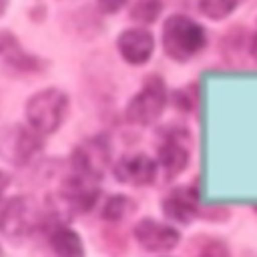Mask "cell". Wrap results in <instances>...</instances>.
Returning a JSON list of instances; mask_svg holds the SVG:
<instances>
[{
    "label": "cell",
    "mask_w": 257,
    "mask_h": 257,
    "mask_svg": "<svg viewBox=\"0 0 257 257\" xmlns=\"http://www.w3.org/2000/svg\"><path fill=\"white\" fill-rule=\"evenodd\" d=\"M205 30L195 20L175 14L163 24V48L175 60H189L205 46Z\"/></svg>",
    "instance_id": "1"
},
{
    "label": "cell",
    "mask_w": 257,
    "mask_h": 257,
    "mask_svg": "<svg viewBox=\"0 0 257 257\" xmlns=\"http://www.w3.org/2000/svg\"><path fill=\"white\" fill-rule=\"evenodd\" d=\"M68 96L56 88H46L36 92L26 102V118L30 126L38 133H54L66 112Z\"/></svg>",
    "instance_id": "2"
},
{
    "label": "cell",
    "mask_w": 257,
    "mask_h": 257,
    "mask_svg": "<svg viewBox=\"0 0 257 257\" xmlns=\"http://www.w3.org/2000/svg\"><path fill=\"white\" fill-rule=\"evenodd\" d=\"M167 104V90L159 76H149L143 88L126 106V118L135 124L155 122Z\"/></svg>",
    "instance_id": "3"
},
{
    "label": "cell",
    "mask_w": 257,
    "mask_h": 257,
    "mask_svg": "<svg viewBox=\"0 0 257 257\" xmlns=\"http://www.w3.org/2000/svg\"><path fill=\"white\" fill-rule=\"evenodd\" d=\"M42 147V141L38 139L36 133L16 124L8 126L0 135V155L14 165H24L28 163Z\"/></svg>",
    "instance_id": "4"
},
{
    "label": "cell",
    "mask_w": 257,
    "mask_h": 257,
    "mask_svg": "<svg viewBox=\"0 0 257 257\" xmlns=\"http://www.w3.org/2000/svg\"><path fill=\"white\" fill-rule=\"evenodd\" d=\"M110 161V147L104 137H92L78 145L72 153V167L76 173L100 179Z\"/></svg>",
    "instance_id": "5"
},
{
    "label": "cell",
    "mask_w": 257,
    "mask_h": 257,
    "mask_svg": "<svg viewBox=\"0 0 257 257\" xmlns=\"http://www.w3.org/2000/svg\"><path fill=\"white\" fill-rule=\"evenodd\" d=\"M0 231L10 241H20L32 231V203L28 197H14L2 207Z\"/></svg>",
    "instance_id": "6"
},
{
    "label": "cell",
    "mask_w": 257,
    "mask_h": 257,
    "mask_svg": "<svg viewBox=\"0 0 257 257\" xmlns=\"http://www.w3.org/2000/svg\"><path fill=\"white\" fill-rule=\"evenodd\" d=\"M189 145H191V137L183 128H175L165 135V139L159 147V161L165 169L167 179H173L187 167L189 153H191Z\"/></svg>",
    "instance_id": "7"
},
{
    "label": "cell",
    "mask_w": 257,
    "mask_h": 257,
    "mask_svg": "<svg viewBox=\"0 0 257 257\" xmlns=\"http://www.w3.org/2000/svg\"><path fill=\"white\" fill-rule=\"evenodd\" d=\"M135 237L147 251H155V253L175 249L181 239L177 229H173L171 225H163L155 219L139 221L135 227Z\"/></svg>",
    "instance_id": "8"
},
{
    "label": "cell",
    "mask_w": 257,
    "mask_h": 257,
    "mask_svg": "<svg viewBox=\"0 0 257 257\" xmlns=\"http://www.w3.org/2000/svg\"><path fill=\"white\" fill-rule=\"evenodd\" d=\"M94 177H86L80 173L70 175L62 183V199L74 211H90L98 199V187Z\"/></svg>",
    "instance_id": "9"
},
{
    "label": "cell",
    "mask_w": 257,
    "mask_h": 257,
    "mask_svg": "<svg viewBox=\"0 0 257 257\" xmlns=\"http://www.w3.org/2000/svg\"><path fill=\"white\" fill-rule=\"evenodd\" d=\"M157 175V165L153 159L147 155H133V157H122L114 165V177L120 183L128 185H151Z\"/></svg>",
    "instance_id": "10"
},
{
    "label": "cell",
    "mask_w": 257,
    "mask_h": 257,
    "mask_svg": "<svg viewBox=\"0 0 257 257\" xmlns=\"http://www.w3.org/2000/svg\"><path fill=\"white\" fill-rule=\"evenodd\" d=\"M116 46H118L120 56L128 64H143L151 58L153 48H155V40H153L151 32H147L143 28H131L118 36Z\"/></svg>",
    "instance_id": "11"
},
{
    "label": "cell",
    "mask_w": 257,
    "mask_h": 257,
    "mask_svg": "<svg viewBox=\"0 0 257 257\" xmlns=\"http://www.w3.org/2000/svg\"><path fill=\"white\" fill-rule=\"evenodd\" d=\"M163 209H165V215L169 219L179 221V223H189L199 213L195 189L193 187H181V189L171 191V195H167L163 201Z\"/></svg>",
    "instance_id": "12"
},
{
    "label": "cell",
    "mask_w": 257,
    "mask_h": 257,
    "mask_svg": "<svg viewBox=\"0 0 257 257\" xmlns=\"http://www.w3.org/2000/svg\"><path fill=\"white\" fill-rule=\"evenodd\" d=\"M0 56H4V60L16 70H38V68H42L40 60L36 56H30L28 52H24L20 48L18 40L10 32H0Z\"/></svg>",
    "instance_id": "13"
},
{
    "label": "cell",
    "mask_w": 257,
    "mask_h": 257,
    "mask_svg": "<svg viewBox=\"0 0 257 257\" xmlns=\"http://www.w3.org/2000/svg\"><path fill=\"white\" fill-rule=\"evenodd\" d=\"M50 245L56 257H84L80 237L66 227H58L50 235Z\"/></svg>",
    "instance_id": "14"
},
{
    "label": "cell",
    "mask_w": 257,
    "mask_h": 257,
    "mask_svg": "<svg viewBox=\"0 0 257 257\" xmlns=\"http://www.w3.org/2000/svg\"><path fill=\"white\" fill-rule=\"evenodd\" d=\"M161 10H163L161 0H135V4L131 8V18H135L137 22H143V24H151L157 20Z\"/></svg>",
    "instance_id": "15"
},
{
    "label": "cell",
    "mask_w": 257,
    "mask_h": 257,
    "mask_svg": "<svg viewBox=\"0 0 257 257\" xmlns=\"http://www.w3.org/2000/svg\"><path fill=\"white\" fill-rule=\"evenodd\" d=\"M237 2L239 0H199V10L211 20H221L235 10Z\"/></svg>",
    "instance_id": "16"
},
{
    "label": "cell",
    "mask_w": 257,
    "mask_h": 257,
    "mask_svg": "<svg viewBox=\"0 0 257 257\" xmlns=\"http://www.w3.org/2000/svg\"><path fill=\"white\" fill-rule=\"evenodd\" d=\"M128 207H131V201L126 199V197H122V195H114V197H110L108 201H106V205H104V209H102V217L106 219V221H118V219H122L124 215H126V211H128Z\"/></svg>",
    "instance_id": "17"
},
{
    "label": "cell",
    "mask_w": 257,
    "mask_h": 257,
    "mask_svg": "<svg viewBox=\"0 0 257 257\" xmlns=\"http://www.w3.org/2000/svg\"><path fill=\"white\" fill-rule=\"evenodd\" d=\"M199 257H231V255L223 241H209L199 251Z\"/></svg>",
    "instance_id": "18"
},
{
    "label": "cell",
    "mask_w": 257,
    "mask_h": 257,
    "mask_svg": "<svg viewBox=\"0 0 257 257\" xmlns=\"http://www.w3.org/2000/svg\"><path fill=\"white\" fill-rule=\"evenodd\" d=\"M126 0H98V6H100V10L102 12H116L122 4H124Z\"/></svg>",
    "instance_id": "19"
},
{
    "label": "cell",
    "mask_w": 257,
    "mask_h": 257,
    "mask_svg": "<svg viewBox=\"0 0 257 257\" xmlns=\"http://www.w3.org/2000/svg\"><path fill=\"white\" fill-rule=\"evenodd\" d=\"M249 48H251V54H253V58L257 60V32L253 34V40H251V46H249Z\"/></svg>",
    "instance_id": "20"
},
{
    "label": "cell",
    "mask_w": 257,
    "mask_h": 257,
    "mask_svg": "<svg viewBox=\"0 0 257 257\" xmlns=\"http://www.w3.org/2000/svg\"><path fill=\"white\" fill-rule=\"evenodd\" d=\"M6 185H8V177H6L4 173H0V193L4 191V187H6Z\"/></svg>",
    "instance_id": "21"
},
{
    "label": "cell",
    "mask_w": 257,
    "mask_h": 257,
    "mask_svg": "<svg viewBox=\"0 0 257 257\" xmlns=\"http://www.w3.org/2000/svg\"><path fill=\"white\" fill-rule=\"evenodd\" d=\"M6 4H8V0H0V14L6 10Z\"/></svg>",
    "instance_id": "22"
},
{
    "label": "cell",
    "mask_w": 257,
    "mask_h": 257,
    "mask_svg": "<svg viewBox=\"0 0 257 257\" xmlns=\"http://www.w3.org/2000/svg\"><path fill=\"white\" fill-rule=\"evenodd\" d=\"M0 257H4V253H2V249H0Z\"/></svg>",
    "instance_id": "23"
}]
</instances>
